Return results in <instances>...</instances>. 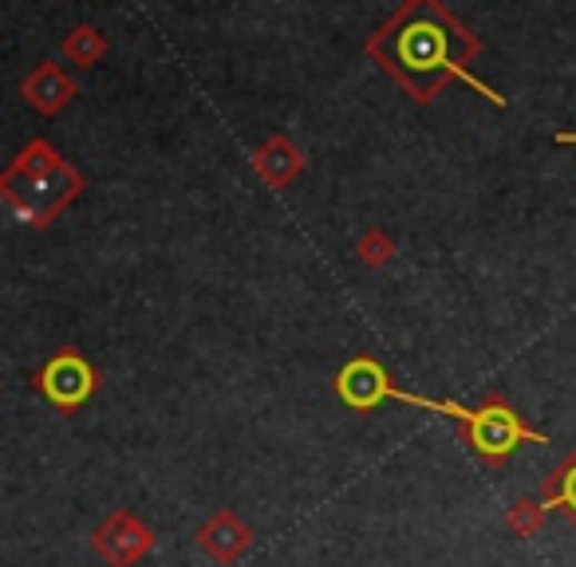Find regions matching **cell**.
<instances>
[{"label":"cell","mask_w":576,"mask_h":567,"mask_svg":"<svg viewBox=\"0 0 576 567\" xmlns=\"http://www.w3.org/2000/svg\"><path fill=\"white\" fill-rule=\"evenodd\" d=\"M470 430V446L478 449L481 457H489V461H501V457L514 454L522 441H545V434H533L525 430L522 421H517V414L509 410V406H481L478 418H474V426H466Z\"/></svg>","instance_id":"cell-1"},{"label":"cell","mask_w":576,"mask_h":567,"mask_svg":"<svg viewBox=\"0 0 576 567\" xmlns=\"http://www.w3.org/2000/svg\"><path fill=\"white\" fill-rule=\"evenodd\" d=\"M40 390H44L56 406L71 410V406L88 402V395L96 390V370L79 359V355H60V359L48 362L44 375H40Z\"/></svg>","instance_id":"cell-2"},{"label":"cell","mask_w":576,"mask_h":567,"mask_svg":"<svg viewBox=\"0 0 576 567\" xmlns=\"http://www.w3.org/2000/svg\"><path fill=\"white\" fill-rule=\"evenodd\" d=\"M387 375L379 362L371 359H356L344 367L340 375V398L348 406H356V410H371V406H379L387 398Z\"/></svg>","instance_id":"cell-3"},{"label":"cell","mask_w":576,"mask_h":567,"mask_svg":"<svg viewBox=\"0 0 576 567\" xmlns=\"http://www.w3.org/2000/svg\"><path fill=\"white\" fill-rule=\"evenodd\" d=\"M399 60L410 68V76L419 71H446V40L435 24H410L399 36Z\"/></svg>","instance_id":"cell-4"},{"label":"cell","mask_w":576,"mask_h":567,"mask_svg":"<svg viewBox=\"0 0 576 567\" xmlns=\"http://www.w3.org/2000/svg\"><path fill=\"white\" fill-rule=\"evenodd\" d=\"M553 505H560V508H568V513H576V465H573V469L565 465V493H560Z\"/></svg>","instance_id":"cell-5"},{"label":"cell","mask_w":576,"mask_h":567,"mask_svg":"<svg viewBox=\"0 0 576 567\" xmlns=\"http://www.w3.org/2000/svg\"><path fill=\"white\" fill-rule=\"evenodd\" d=\"M557 142H576V135H557Z\"/></svg>","instance_id":"cell-6"}]
</instances>
